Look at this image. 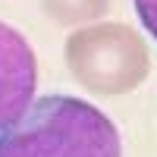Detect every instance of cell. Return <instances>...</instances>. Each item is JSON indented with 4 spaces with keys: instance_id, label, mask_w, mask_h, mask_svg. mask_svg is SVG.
<instances>
[{
    "instance_id": "obj_2",
    "label": "cell",
    "mask_w": 157,
    "mask_h": 157,
    "mask_svg": "<svg viewBox=\"0 0 157 157\" xmlns=\"http://www.w3.org/2000/svg\"><path fill=\"white\" fill-rule=\"evenodd\" d=\"M66 66L94 94H126L145 82L151 57L138 32L123 22H101L66 38Z\"/></svg>"
},
{
    "instance_id": "obj_3",
    "label": "cell",
    "mask_w": 157,
    "mask_h": 157,
    "mask_svg": "<svg viewBox=\"0 0 157 157\" xmlns=\"http://www.w3.org/2000/svg\"><path fill=\"white\" fill-rule=\"evenodd\" d=\"M38 85V60L32 44L13 25L0 22V138L32 107Z\"/></svg>"
},
{
    "instance_id": "obj_4",
    "label": "cell",
    "mask_w": 157,
    "mask_h": 157,
    "mask_svg": "<svg viewBox=\"0 0 157 157\" xmlns=\"http://www.w3.org/2000/svg\"><path fill=\"white\" fill-rule=\"evenodd\" d=\"M44 13L60 25H82L98 19L104 10L110 6V0H41Z\"/></svg>"
},
{
    "instance_id": "obj_5",
    "label": "cell",
    "mask_w": 157,
    "mask_h": 157,
    "mask_svg": "<svg viewBox=\"0 0 157 157\" xmlns=\"http://www.w3.org/2000/svg\"><path fill=\"white\" fill-rule=\"evenodd\" d=\"M135 13H138L141 25L157 38V0H135Z\"/></svg>"
},
{
    "instance_id": "obj_1",
    "label": "cell",
    "mask_w": 157,
    "mask_h": 157,
    "mask_svg": "<svg viewBox=\"0 0 157 157\" xmlns=\"http://www.w3.org/2000/svg\"><path fill=\"white\" fill-rule=\"evenodd\" d=\"M0 157H123V145L94 104L47 94L0 138Z\"/></svg>"
}]
</instances>
